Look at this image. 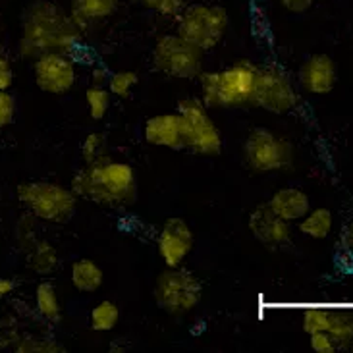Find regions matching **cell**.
<instances>
[{
	"label": "cell",
	"instance_id": "cell-1",
	"mask_svg": "<svg viewBox=\"0 0 353 353\" xmlns=\"http://www.w3.org/2000/svg\"><path fill=\"white\" fill-rule=\"evenodd\" d=\"M83 31L60 4L50 0H35L21 18L18 50L23 58L35 60L47 52L74 54Z\"/></svg>",
	"mask_w": 353,
	"mask_h": 353
},
{
	"label": "cell",
	"instance_id": "cell-2",
	"mask_svg": "<svg viewBox=\"0 0 353 353\" xmlns=\"http://www.w3.org/2000/svg\"><path fill=\"white\" fill-rule=\"evenodd\" d=\"M72 191L99 205H130L137 197V176L128 163L101 157L77 170L72 178Z\"/></svg>",
	"mask_w": 353,
	"mask_h": 353
},
{
	"label": "cell",
	"instance_id": "cell-3",
	"mask_svg": "<svg viewBox=\"0 0 353 353\" xmlns=\"http://www.w3.org/2000/svg\"><path fill=\"white\" fill-rule=\"evenodd\" d=\"M259 66L239 60L216 72H201V101L207 108H239L251 105Z\"/></svg>",
	"mask_w": 353,
	"mask_h": 353
},
{
	"label": "cell",
	"instance_id": "cell-4",
	"mask_svg": "<svg viewBox=\"0 0 353 353\" xmlns=\"http://www.w3.org/2000/svg\"><path fill=\"white\" fill-rule=\"evenodd\" d=\"M18 199L29 216L52 224L68 222L77 209V195L72 188L54 181H23L18 185Z\"/></svg>",
	"mask_w": 353,
	"mask_h": 353
},
{
	"label": "cell",
	"instance_id": "cell-5",
	"mask_svg": "<svg viewBox=\"0 0 353 353\" xmlns=\"http://www.w3.org/2000/svg\"><path fill=\"white\" fill-rule=\"evenodd\" d=\"M176 19V33L203 52L219 45L230 23L228 12L216 4H188Z\"/></svg>",
	"mask_w": 353,
	"mask_h": 353
},
{
	"label": "cell",
	"instance_id": "cell-6",
	"mask_svg": "<svg viewBox=\"0 0 353 353\" xmlns=\"http://www.w3.org/2000/svg\"><path fill=\"white\" fill-rule=\"evenodd\" d=\"M201 297L199 278L181 267H166L154 282V301L168 315H188L199 305Z\"/></svg>",
	"mask_w": 353,
	"mask_h": 353
},
{
	"label": "cell",
	"instance_id": "cell-7",
	"mask_svg": "<svg viewBox=\"0 0 353 353\" xmlns=\"http://www.w3.org/2000/svg\"><path fill=\"white\" fill-rule=\"evenodd\" d=\"M243 159L253 172L267 174L288 170L294 164L292 143L268 128L251 130L243 143Z\"/></svg>",
	"mask_w": 353,
	"mask_h": 353
},
{
	"label": "cell",
	"instance_id": "cell-8",
	"mask_svg": "<svg viewBox=\"0 0 353 353\" xmlns=\"http://www.w3.org/2000/svg\"><path fill=\"white\" fill-rule=\"evenodd\" d=\"M153 66L170 77L193 79L203 72V50L178 33H168L154 43Z\"/></svg>",
	"mask_w": 353,
	"mask_h": 353
},
{
	"label": "cell",
	"instance_id": "cell-9",
	"mask_svg": "<svg viewBox=\"0 0 353 353\" xmlns=\"http://www.w3.org/2000/svg\"><path fill=\"white\" fill-rule=\"evenodd\" d=\"M178 112L185 122V149L203 157H216L222 151V135L212 122L209 108L201 99L190 97L178 103Z\"/></svg>",
	"mask_w": 353,
	"mask_h": 353
},
{
	"label": "cell",
	"instance_id": "cell-10",
	"mask_svg": "<svg viewBox=\"0 0 353 353\" xmlns=\"http://www.w3.org/2000/svg\"><path fill=\"white\" fill-rule=\"evenodd\" d=\"M251 105L272 114H286L297 105L296 87L282 68L259 66Z\"/></svg>",
	"mask_w": 353,
	"mask_h": 353
},
{
	"label": "cell",
	"instance_id": "cell-11",
	"mask_svg": "<svg viewBox=\"0 0 353 353\" xmlns=\"http://www.w3.org/2000/svg\"><path fill=\"white\" fill-rule=\"evenodd\" d=\"M33 77L41 91L48 95H66L77 81V66L72 54L47 52L33 60Z\"/></svg>",
	"mask_w": 353,
	"mask_h": 353
},
{
	"label": "cell",
	"instance_id": "cell-12",
	"mask_svg": "<svg viewBox=\"0 0 353 353\" xmlns=\"http://www.w3.org/2000/svg\"><path fill=\"white\" fill-rule=\"evenodd\" d=\"M195 248V236L183 219H168L157 238V249L166 267H181Z\"/></svg>",
	"mask_w": 353,
	"mask_h": 353
},
{
	"label": "cell",
	"instance_id": "cell-13",
	"mask_svg": "<svg viewBox=\"0 0 353 353\" xmlns=\"http://www.w3.org/2000/svg\"><path fill=\"white\" fill-rule=\"evenodd\" d=\"M249 232L265 248H282L292 239V222L280 219L268 205H261L249 214Z\"/></svg>",
	"mask_w": 353,
	"mask_h": 353
},
{
	"label": "cell",
	"instance_id": "cell-14",
	"mask_svg": "<svg viewBox=\"0 0 353 353\" xmlns=\"http://www.w3.org/2000/svg\"><path fill=\"white\" fill-rule=\"evenodd\" d=\"M145 141L154 147H164L170 151L185 149V122L180 112L151 116L145 122Z\"/></svg>",
	"mask_w": 353,
	"mask_h": 353
},
{
	"label": "cell",
	"instance_id": "cell-15",
	"mask_svg": "<svg viewBox=\"0 0 353 353\" xmlns=\"http://www.w3.org/2000/svg\"><path fill=\"white\" fill-rule=\"evenodd\" d=\"M338 72L328 54H313L299 68V83L311 95H326L336 85Z\"/></svg>",
	"mask_w": 353,
	"mask_h": 353
},
{
	"label": "cell",
	"instance_id": "cell-16",
	"mask_svg": "<svg viewBox=\"0 0 353 353\" xmlns=\"http://www.w3.org/2000/svg\"><path fill=\"white\" fill-rule=\"evenodd\" d=\"M267 205L276 212L280 219L288 220V222H297L311 210V203H309L307 193L297 190V188L278 190Z\"/></svg>",
	"mask_w": 353,
	"mask_h": 353
},
{
	"label": "cell",
	"instance_id": "cell-17",
	"mask_svg": "<svg viewBox=\"0 0 353 353\" xmlns=\"http://www.w3.org/2000/svg\"><path fill=\"white\" fill-rule=\"evenodd\" d=\"M114 0H72V18L76 19V23L85 31L93 23H99L103 19L110 18L116 12Z\"/></svg>",
	"mask_w": 353,
	"mask_h": 353
},
{
	"label": "cell",
	"instance_id": "cell-18",
	"mask_svg": "<svg viewBox=\"0 0 353 353\" xmlns=\"http://www.w3.org/2000/svg\"><path fill=\"white\" fill-rule=\"evenodd\" d=\"M72 286L81 294H93L105 282L103 268L97 265L93 259H77L72 265Z\"/></svg>",
	"mask_w": 353,
	"mask_h": 353
},
{
	"label": "cell",
	"instance_id": "cell-19",
	"mask_svg": "<svg viewBox=\"0 0 353 353\" xmlns=\"http://www.w3.org/2000/svg\"><path fill=\"white\" fill-rule=\"evenodd\" d=\"M35 307H37V313L45 321L57 325L62 319V305H60V299H58L57 286L52 282H39L35 288Z\"/></svg>",
	"mask_w": 353,
	"mask_h": 353
},
{
	"label": "cell",
	"instance_id": "cell-20",
	"mask_svg": "<svg viewBox=\"0 0 353 353\" xmlns=\"http://www.w3.org/2000/svg\"><path fill=\"white\" fill-rule=\"evenodd\" d=\"M334 216L325 207H319L315 210H309L303 219L299 220V232L313 239H325L332 232Z\"/></svg>",
	"mask_w": 353,
	"mask_h": 353
},
{
	"label": "cell",
	"instance_id": "cell-21",
	"mask_svg": "<svg viewBox=\"0 0 353 353\" xmlns=\"http://www.w3.org/2000/svg\"><path fill=\"white\" fill-rule=\"evenodd\" d=\"M29 267L37 274H50L58 265L57 249L48 243L47 239H35L28 248Z\"/></svg>",
	"mask_w": 353,
	"mask_h": 353
},
{
	"label": "cell",
	"instance_id": "cell-22",
	"mask_svg": "<svg viewBox=\"0 0 353 353\" xmlns=\"http://www.w3.org/2000/svg\"><path fill=\"white\" fill-rule=\"evenodd\" d=\"M326 332L332 336L338 350H353V311H332Z\"/></svg>",
	"mask_w": 353,
	"mask_h": 353
},
{
	"label": "cell",
	"instance_id": "cell-23",
	"mask_svg": "<svg viewBox=\"0 0 353 353\" xmlns=\"http://www.w3.org/2000/svg\"><path fill=\"white\" fill-rule=\"evenodd\" d=\"M118 323H120V307L110 299L97 303L89 315V325L95 332H110L118 326Z\"/></svg>",
	"mask_w": 353,
	"mask_h": 353
},
{
	"label": "cell",
	"instance_id": "cell-24",
	"mask_svg": "<svg viewBox=\"0 0 353 353\" xmlns=\"http://www.w3.org/2000/svg\"><path fill=\"white\" fill-rule=\"evenodd\" d=\"M85 101L89 116L99 122V120H105V116L108 114L110 105H112V95L106 85H91L85 91Z\"/></svg>",
	"mask_w": 353,
	"mask_h": 353
},
{
	"label": "cell",
	"instance_id": "cell-25",
	"mask_svg": "<svg viewBox=\"0 0 353 353\" xmlns=\"http://www.w3.org/2000/svg\"><path fill=\"white\" fill-rule=\"evenodd\" d=\"M139 77L132 70H122V72H114L108 76L106 81V89L110 91V95L118 97V99H125L132 95L134 87L137 85Z\"/></svg>",
	"mask_w": 353,
	"mask_h": 353
},
{
	"label": "cell",
	"instance_id": "cell-26",
	"mask_svg": "<svg viewBox=\"0 0 353 353\" xmlns=\"http://www.w3.org/2000/svg\"><path fill=\"white\" fill-rule=\"evenodd\" d=\"M332 309H316L311 307L303 313V332L315 334V332H326L330 326Z\"/></svg>",
	"mask_w": 353,
	"mask_h": 353
},
{
	"label": "cell",
	"instance_id": "cell-27",
	"mask_svg": "<svg viewBox=\"0 0 353 353\" xmlns=\"http://www.w3.org/2000/svg\"><path fill=\"white\" fill-rule=\"evenodd\" d=\"M145 8L153 10L164 18H178L181 10L188 6V0H141Z\"/></svg>",
	"mask_w": 353,
	"mask_h": 353
},
{
	"label": "cell",
	"instance_id": "cell-28",
	"mask_svg": "<svg viewBox=\"0 0 353 353\" xmlns=\"http://www.w3.org/2000/svg\"><path fill=\"white\" fill-rule=\"evenodd\" d=\"M16 110H18L16 97L10 91H0V130L12 125L14 118H16Z\"/></svg>",
	"mask_w": 353,
	"mask_h": 353
},
{
	"label": "cell",
	"instance_id": "cell-29",
	"mask_svg": "<svg viewBox=\"0 0 353 353\" xmlns=\"http://www.w3.org/2000/svg\"><path fill=\"white\" fill-rule=\"evenodd\" d=\"M16 350L19 353H35V352H45V353H52V352H62V347L54 342H45V340H37V338H21L18 344H16Z\"/></svg>",
	"mask_w": 353,
	"mask_h": 353
},
{
	"label": "cell",
	"instance_id": "cell-30",
	"mask_svg": "<svg viewBox=\"0 0 353 353\" xmlns=\"http://www.w3.org/2000/svg\"><path fill=\"white\" fill-rule=\"evenodd\" d=\"M81 157L85 164L95 163L97 159L103 157V137L101 134H89L81 145Z\"/></svg>",
	"mask_w": 353,
	"mask_h": 353
},
{
	"label": "cell",
	"instance_id": "cell-31",
	"mask_svg": "<svg viewBox=\"0 0 353 353\" xmlns=\"http://www.w3.org/2000/svg\"><path fill=\"white\" fill-rule=\"evenodd\" d=\"M309 344H311V350L316 353H334L338 352V345L332 340V336L328 332H315V334H309Z\"/></svg>",
	"mask_w": 353,
	"mask_h": 353
},
{
	"label": "cell",
	"instance_id": "cell-32",
	"mask_svg": "<svg viewBox=\"0 0 353 353\" xmlns=\"http://www.w3.org/2000/svg\"><path fill=\"white\" fill-rule=\"evenodd\" d=\"M14 83V68L6 54L0 52V91H10Z\"/></svg>",
	"mask_w": 353,
	"mask_h": 353
},
{
	"label": "cell",
	"instance_id": "cell-33",
	"mask_svg": "<svg viewBox=\"0 0 353 353\" xmlns=\"http://www.w3.org/2000/svg\"><path fill=\"white\" fill-rule=\"evenodd\" d=\"M276 2L284 10L292 12V14H303L313 4V0H276Z\"/></svg>",
	"mask_w": 353,
	"mask_h": 353
},
{
	"label": "cell",
	"instance_id": "cell-34",
	"mask_svg": "<svg viewBox=\"0 0 353 353\" xmlns=\"http://www.w3.org/2000/svg\"><path fill=\"white\" fill-rule=\"evenodd\" d=\"M340 245L344 251H347L350 255H353V220L347 224L342 232V236H340Z\"/></svg>",
	"mask_w": 353,
	"mask_h": 353
},
{
	"label": "cell",
	"instance_id": "cell-35",
	"mask_svg": "<svg viewBox=\"0 0 353 353\" xmlns=\"http://www.w3.org/2000/svg\"><path fill=\"white\" fill-rule=\"evenodd\" d=\"M108 72L103 66H97L91 70V85H106L108 81Z\"/></svg>",
	"mask_w": 353,
	"mask_h": 353
},
{
	"label": "cell",
	"instance_id": "cell-36",
	"mask_svg": "<svg viewBox=\"0 0 353 353\" xmlns=\"http://www.w3.org/2000/svg\"><path fill=\"white\" fill-rule=\"evenodd\" d=\"M14 290H16V284H14L12 280H8V278H0V299L10 296Z\"/></svg>",
	"mask_w": 353,
	"mask_h": 353
},
{
	"label": "cell",
	"instance_id": "cell-37",
	"mask_svg": "<svg viewBox=\"0 0 353 353\" xmlns=\"http://www.w3.org/2000/svg\"><path fill=\"white\" fill-rule=\"evenodd\" d=\"M0 47H2V31H0Z\"/></svg>",
	"mask_w": 353,
	"mask_h": 353
},
{
	"label": "cell",
	"instance_id": "cell-38",
	"mask_svg": "<svg viewBox=\"0 0 353 353\" xmlns=\"http://www.w3.org/2000/svg\"><path fill=\"white\" fill-rule=\"evenodd\" d=\"M114 2H125V0H114Z\"/></svg>",
	"mask_w": 353,
	"mask_h": 353
},
{
	"label": "cell",
	"instance_id": "cell-39",
	"mask_svg": "<svg viewBox=\"0 0 353 353\" xmlns=\"http://www.w3.org/2000/svg\"><path fill=\"white\" fill-rule=\"evenodd\" d=\"M313 2H315V0H313Z\"/></svg>",
	"mask_w": 353,
	"mask_h": 353
}]
</instances>
